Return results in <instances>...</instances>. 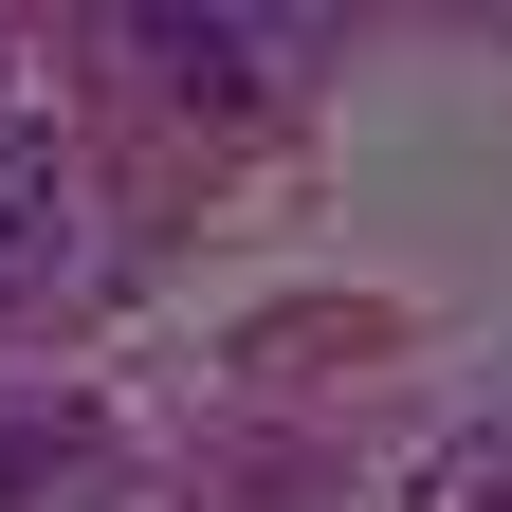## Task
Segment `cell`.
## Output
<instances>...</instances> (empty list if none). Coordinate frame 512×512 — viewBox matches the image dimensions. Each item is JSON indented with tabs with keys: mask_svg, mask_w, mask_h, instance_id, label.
Instances as JSON below:
<instances>
[{
	"mask_svg": "<svg viewBox=\"0 0 512 512\" xmlns=\"http://www.w3.org/2000/svg\"><path fill=\"white\" fill-rule=\"evenodd\" d=\"M110 37L147 55V74H165L183 110H256V92H293V55L330 37V19H183V0H128Z\"/></svg>",
	"mask_w": 512,
	"mask_h": 512,
	"instance_id": "1",
	"label": "cell"
},
{
	"mask_svg": "<svg viewBox=\"0 0 512 512\" xmlns=\"http://www.w3.org/2000/svg\"><path fill=\"white\" fill-rule=\"evenodd\" d=\"M74 256H92V220H74V165L19 128V147H0V311H19V293H55Z\"/></svg>",
	"mask_w": 512,
	"mask_h": 512,
	"instance_id": "2",
	"label": "cell"
},
{
	"mask_svg": "<svg viewBox=\"0 0 512 512\" xmlns=\"http://www.w3.org/2000/svg\"><path fill=\"white\" fill-rule=\"evenodd\" d=\"M110 494V421H0V512H92Z\"/></svg>",
	"mask_w": 512,
	"mask_h": 512,
	"instance_id": "3",
	"label": "cell"
},
{
	"mask_svg": "<svg viewBox=\"0 0 512 512\" xmlns=\"http://www.w3.org/2000/svg\"><path fill=\"white\" fill-rule=\"evenodd\" d=\"M403 512H512V421H458V439H421Z\"/></svg>",
	"mask_w": 512,
	"mask_h": 512,
	"instance_id": "4",
	"label": "cell"
},
{
	"mask_svg": "<svg viewBox=\"0 0 512 512\" xmlns=\"http://www.w3.org/2000/svg\"><path fill=\"white\" fill-rule=\"evenodd\" d=\"M0 147H19V128H0Z\"/></svg>",
	"mask_w": 512,
	"mask_h": 512,
	"instance_id": "5",
	"label": "cell"
}]
</instances>
